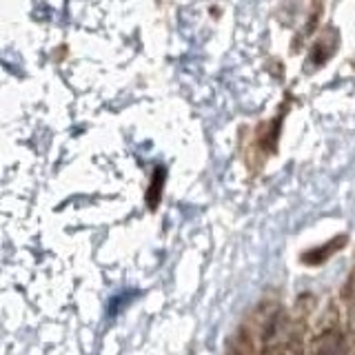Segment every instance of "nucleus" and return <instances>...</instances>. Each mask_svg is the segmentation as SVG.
Instances as JSON below:
<instances>
[{"label":"nucleus","instance_id":"nucleus-4","mask_svg":"<svg viewBox=\"0 0 355 355\" xmlns=\"http://www.w3.org/2000/svg\"><path fill=\"white\" fill-rule=\"evenodd\" d=\"M260 355H304V347L295 340H286L280 344H273V347H266L260 351Z\"/></svg>","mask_w":355,"mask_h":355},{"label":"nucleus","instance_id":"nucleus-1","mask_svg":"<svg viewBox=\"0 0 355 355\" xmlns=\"http://www.w3.org/2000/svg\"><path fill=\"white\" fill-rule=\"evenodd\" d=\"M347 353V340L340 331L338 322H324L311 342L304 347V355H344Z\"/></svg>","mask_w":355,"mask_h":355},{"label":"nucleus","instance_id":"nucleus-3","mask_svg":"<svg viewBox=\"0 0 355 355\" xmlns=\"http://www.w3.org/2000/svg\"><path fill=\"white\" fill-rule=\"evenodd\" d=\"M164 182H166V171L162 169V166H155L153 173H151V180H149L147 196H144V200H147V207L151 211H155L160 205L162 191H164Z\"/></svg>","mask_w":355,"mask_h":355},{"label":"nucleus","instance_id":"nucleus-5","mask_svg":"<svg viewBox=\"0 0 355 355\" xmlns=\"http://www.w3.org/2000/svg\"><path fill=\"white\" fill-rule=\"evenodd\" d=\"M347 329H349V333H353V336H355V300L347 309Z\"/></svg>","mask_w":355,"mask_h":355},{"label":"nucleus","instance_id":"nucleus-2","mask_svg":"<svg viewBox=\"0 0 355 355\" xmlns=\"http://www.w3.org/2000/svg\"><path fill=\"white\" fill-rule=\"evenodd\" d=\"M253 331L244 324L240 327L227 342V355H258V344H255Z\"/></svg>","mask_w":355,"mask_h":355}]
</instances>
